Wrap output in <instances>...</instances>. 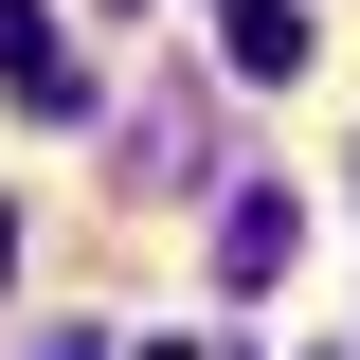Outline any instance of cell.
<instances>
[{
	"instance_id": "6da1fadb",
	"label": "cell",
	"mask_w": 360,
	"mask_h": 360,
	"mask_svg": "<svg viewBox=\"0 0 360 360\" xmlns=\"http://www.w3.org/2000/svg\"><path fill=\"white\" fill-rule=\"evenodd\" d=\"M0 90H18V108H72V54H54V18H37V0H0Z\"/></svg>"
},
{
	"instance_id": "7a4b0ae2",
	"label": "cell",
	"mask_w": 360,
	"mask_h": 360,
	"mask_svg": "<svg viewBox=\"0 0 360 360\" xmlns=\"http://www.w3.org/2000/svg\"><path fill=\"white\" fill-rule=\"evenodd\" d=\"M217 18H234V72H252V90L307 72V18H288V0H217Z\"/></svg>"
},
{
	"instance_id": "3957f363",
	"label": "cell",
	"mask_w": 360,
	"mask_h": 360,
	"mask_svg": "<svg viewBox=\"0 0 360 360\" xmlns=\"http://www.w3.org/2000/svg\"><path fill=\"white\" fill-rule=\"evenodd\" d=\"M217 270L270 288V270H288V198H234V217H217Z\"/></svg>"
},
{
	"instance_id": "277c9868",
	"label": "cell",
	"mask_w": 360,
	"mask_h": 360,
	"mask_svg": "<svg viewBox=\"0 0 360 360\" xmlns=\"http://www.w3.org/2000/svg\"><path fill=\"white\" fill-rule=\"evenodd\" d=\"M0 288H18V198H0Z\"/></svg>"
}]
</instances>
